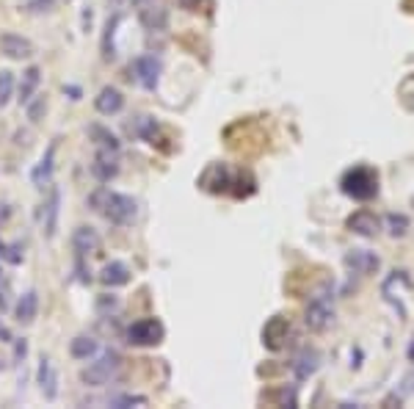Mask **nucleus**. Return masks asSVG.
Wrapping results in <instances>:
<instances>
[{
  "label": "nucleus",
  "mask_w": 414,
  "mask_h": 409,
  "mask_svg": "<svg viewBox=\"0 0 414 409\" xmlns=\"http://www.w3.org/2000/svg\"><path fill=\"white\" fill-rule=\"evenodd\" d=\"M59 213H61V191L53 185L50 188V194H47V199H45V205H42V236L45 238H53L56 236V230H59Z\"/></svg>",
  "instance_id": "obj_6"
},
{
  "label": "nucleus",
  "mask_w": 414,
  "mask_h": 409,
  "mask_svg": "<svg viewBox=\"0 0 414 409\" xmlns=\"http://www.w3.org/2000/svg\"><path fill=\"white\" fill-rule=\"evenodd\" d=\"M39 387H42L45 399H50V401L59 396V376L47 357H42V365H39Z\"/></svg>",
  "instance_id": "obj_16"
},
{
  "label": "nucleus",
  "mask_w": 414,
  "mask_h": 409,
  "mask_svg": "<svg viewBox=\"0 0 414 409\" xmlns=\"http://www.w3.org/2000/svg\"><path fill=\"white\" fill-rule=\"evenodd\" d=\"M91 136H97L100 141V147H105V150H119V141H116V136L114 133H108V130H102V128H91Z\"/></svg>",
  "instance_id": "obj_24"
},
{
  "label": "nucleus",
  "mask_w": 414,
  "mask_h": 409,
  "mask_svg": "<svg viewBox=\"0 0 414 409\" xmlns=\"http://www.w3.org/2000/svg\"><path fill=\"white\" fill-rule=\"evenodd\" d=\"M97 351H100V346H97V340L89 337V334H77V337L69 343V354H72L75 360H89V357H94Z\"/></svg>",
  "instance_id": "obj_19"
},
{
  "label": "nucleus",
  "mask_w": 414,
  "mask_h": 409,
  "mask_svg": "<svg viewBox=\"0 0 414 409\" xmlns=\"http://www.w3.org/2000/svg\"><path fill=\"white\" fill-rule=\"evenodd\" d=\"M307 327L309 332H323V329L332 327L335 321V299L329 291H321L309 304H307Z\"/></svg>",
  "instance_id": "obj_3"
},
{
  "label": "nucleus",
  "mask_w": 414,
  "mask_h": 409,
  "mask_svg": "<svg viewBox=\"0 0 414 409\" xmlns=\"http://www.w3.org/2000/svg\"><path fill=\"white\" fill-rule=\"evenodd\" d=\"M39 313V293L36 291H25L20 299H17V307H14V316L20 324H31Z\"/></svg>",
  "instance_id": "obj_15"
},
{
  "label": "nucleus",
  "mask_w": 414,
  "mask_h": 409,
  "mask_svg": "<svg viewBox=\"0 0 414 409\" xmlns=\"http://www.w3.org/2000/svg\"><path fill=\"white\" fill-rule=\"evenodd\" d=\"M315 368H318V354H315V351H304V354L296 360V373H298V379H307L309 373H315Z\"/></svg>",
  "instance_id": "obj_21"
},
{
  "label": "nucleus",
  "mask_w": 414,
  "mask_h": 409,
  "mask_svg": "<svg viewBox=\"0 0 414 409\" xmlns=\"http://www.w3.org/2000/svg\"><path fill=\"white\" fill-rule=\"evenodd\" d=\"M122 371V357L116 351H102L100 360H94L89 368L80 371V382L89 385V387H102V385H111Z\"/></svg>",
  "instance_id": "obj_2"
},
{
  "label": "nucleus",
  "mask_w": 414,
  "mask_h": 409,
  "mask_svg": "<svg viewBox=\"0 0 414 409\" xmlns=\"http://www.w3.org/2000/svg\"><path fill=\"white\" fill-rule=\"evenodd\" d=\"M53 161H56V144H50L47 147V153L42 155V161L36 164V169L31 171V180H33V185H39V188H45V185H50L53 183Z\"/></svg>",
  "instance_id": "obj_13"
},
{
  "label": "nucleus",
  "mask_w": 414,
  "mask_h": 409,
  "mask_svg": "<svg viewBox=\"0 0 414 409\" xmlns=\"http://www.w3.org/2000/svg\"><path fill=\"white\" fill-rule=\"evenodd\" d=\"M130 3H133V6H146L149 0H130Z\"/></svg>",
  "instance_id": "obj_31"
},
{
  "label": "nucleus",
  "mask_w": 414,
  "mask_h": 409,
  "mask_svg": "<svg viewBox=\"0 0 414 409\" xmlns=\"http://www.w3.org/2000/svg\"><path fill=\"white\" fill-rule=\"evenodd\" d=\"M108 404L125 409V407H136V404H146V399H144V396H111Z\"/></svg>",
  "instance_id": "obj_25"
},
{
  "label": "nucleus",
  "mask_w": 414,
  "mask_h": 409,
  "mask_svg": "<svg viewBox=\"0 0 414 409\" xmlns=\"http://www.w3.org/2000/svg\"><path fill=\"white\" fill-rule=\"evenodd\" d=\"M91 208L97 210V213H102L108 222H114V224H130V222H136L138 216V205L133 196H128V194H116V191H105V188H100L97 194H91Z\"/></svg>",
  "instance_id": "obj_1"
},
{
  "label": "nucleus",
  "mask_w": 414,
  "mask_h": 409,
  "mask_svg": "<svg viewBox=\"0 0 414 409\" xmlns=\"http://www.w3.org/2000/svg\"><path fill=\"white\" fill-rule=\"evenodd\" d=\"M163 324L158 318H141L128 329V343L130 346H158L163 340Z\"/></svg>",
  "instance_id": "obj_5"
},
{
  "label": "nucleus",
  "mask_w": 414,
  "mask_h": 409,
  "mask_svg": "<svg viewBox=\"0 0 414 409\" xmlns=\"http://www.w3.org/2000/svg\"><path fill=\"white\" fill-rule=\"evenodd\" d=\"M56 0H28V11H50Z\"/></svg>",
  "instance_id": "obj_28"
},
{
  "label": "nucleus",
  "mask_w": 414,
  "mask_h": 409,
  "mask_svg": "<svg viewBox=\"0 0 414 409\" xmlns=\"http://www.w3.org/2000/svg\"><path fill=\"white\" fill-rule=\"evenodd\" d=\"M39 83H42V70H39V67H28V70L22 72V81H20V97H17V100H20L22 105H28V102L33 100Z\"/></svg>",
  "instance_id": "obj_17"
},
{
  "label": "nucleus",
  "mask_w": 414,
  "mask_h": 409,
  "mask_svg": "<svg viewBox=\"0 0 414 409\" xmlns=\"http://www.w3.org/2000/svg\"><path fill=\"white\" fill-rule=\"evenodd\" d=\"M343 191L353 199H373L378 191V177L370 169H353L343 177Z\"/></svg>",
  "instance_id": "obj_4"
},
{
  "label": "nucleus",
  "mask_w": 414,
  "mask_h": 409,
  "mask_svg": "<svg viewBox=\"0 0 414 409\" xmlns=\"http://www.w3.org/2000/svg\"><path fill=\"white\" fill-rule=\"evenodd\" d=\"M11 97H14V72L3 70V72H0V108L8 105Z\"/></svg>",
  "instance_id": "obj_22"
},
{
  "label": "nucleus",
  "mask_w": 414,
  "mask_h": 409,
  "mask_svg": "<svg viewBox=\"0 0 414 409\" xmlns=\"http://www.w3.org/2000/svg\"><path fill=\"white\" fill-rule=\"evenodd\" d=\"M133 72H136V81L152 91L158 88V81H160V61L155 56H138L133 61Z\"/></svg>",
  "instance_id": "obj_9"
},
{
  "label": "nucleus",
  "mask_w": 414,
  "mask_h": 409,
  "mask_svg": "<svg viewBox=\"0 0 414 409\" xmlns=\"http://www.w3.org/2000/svg\"><path fill=\"white\" fill-rule=\"evenodd\" d=\"M387 224H390V233L392 236H404L406 233V227H409V219L406 216H387Z\"/></svg>",
  "instance_id": "obj_26"
},
{
  "label": "nucleus",
  "mask_w": 414,
  "mask_h": 409,
  "mask_svg": "<svg viewBox=\"0 0 414 409\" xmlns=\"http://www.w3.org/2000/svg\"><path fill=\"white\" fill-rule=\"evenodd\" d=\"M345 263H348L356 274H373V271L378 268V257H376L373 252H367V249H351L348 257H345Z\"/></svg>",
  "instance_id": "obj_14"
},
{
  "label": "nucleus",
  "mask_w": 414,
  "mask_h": 409,
  "mask_svg": "<svg viewBox=\"0 0 414 409\" xmlns=\"http://www.w3.org/2000/svg\"><path fill=\"white\" fill-rule=\"evenodd\" d=\"M45 108H47L45 97H36V102H28V119L31 122H39V116L45 114Z\"/></svg>",
  "instance_id": "obj_27"
},
{
  "label": "nucleus",
  "mask_w": 414,
  "mask_h": 409,
  "mask_svg": "<svg viewBox=\"0 0 414 409\" xmlns=\"http://www.w3.org/2000/svg\"><path fill=\"white\" fill-rule=\"evenodd\" d=\"M91 174L100 180V183H108L119 174V150H105L100 147L94 164H91Z\"/></svg>",
  "instance_id": "obj_8"
},
{
  "label": "nucleus",
  "mask_w": 414,
  "mask_h": 409,
  "mask_svg": "<svg viewBox=\"0 0 414 409\" xmlns=\"http://www.w3.org/2000/svg\"><path fill=\"white\" fill-rule=\"evenodd\" d=\"M141 22L149 28V31H160V28H166V11L163 8H144L141 11Z\"/></svg>",
  "instance_id": "obj_20"
},
{
  "label": "nucleus",
  "mask_w": 414,
  "mask_h": 409,
  "mask_svg": "<svg viewBox=\"0 0 414 409\" xmlns=\"http://www.w3.org/2000/svg\"><path fill=\"white\" fill-rule=\"evenodd\" d=\"M94 108H97L102 116H114V114H119V111L125 108V97H122L119 88L105 86V88H100V94L94 97Z\"/></svg>",
  "instance_id": "obj_10"
},
{
  "label": "nucleus",
  "mask_w": 414,
  "mask_h": 409,
  "mask_svg": "<svg viewBox=\"0 0 414 409\" xmlns=\"http://www.w3.org/2000/svg\"><path fill=\"white\" fill-rule=\"evenodd\" d=\"M348 227L353 233H359V236H376L378 233V219L373 213H367V210H359L356 216H351Z\"/></svg>",
  "instance_id": "obj_18"
},
{
  "label": "nucleus",
  "mask_w": 414,
  "mask_h": 409,
  "mask_svg": "<svg viewBox=\"0 0 414 409\" xmlns=\"http://www.w3.org/2000/svg\"><path fill=\"white\" fill-rule=\"evenodd\" d=\"M25 351H28L25 340H14V357H17V360H22V357H25Z\"/></svg>",
  "instance_id": "obj_29"
},
{
  "label": "nucleus",
  "mask_w": 414,
  "mask_h": 409,
  "mask_svg": "<svg viewBox=\"0 0 414 409\" xmlns=\"http://www.w3.org/2000/svg\"><path fill=\"white\" fill-rule=\"evenodd\" d=\"M0 260H6L11 265H20L22 263V244H3L0 241Z\"/></svg>",
  "instance_id": "obj_23"
},
{
  "label": "nucleus",
  "mask_w": 414,
  "mask_h": 409,
  "mask_svg": "<svg viewBox=\"0 0 414 409\" xmlns=\"http://www.w3.org/2000/svg\"><path fill=\"white\" fill-rule=\"evenodd\" d=\"M72 249H75L80 257L94 254V252L100 249V233H97L94 227H77V230L72 233Z\"/></svg>",
  "instance_id": "obj_12"
},
{
  "label": "nucleus",
  "mask_w": 414,
  "mask_h": 409,
  "mask_svg": "<svg viewBox=\"0 0 414 409\" xmlns=\"http://www.w3.org/2000/svg\"><path fill=\"white\" fill-rule=\"evenodd\" d=\"M0 53L11 61H22V59L33 56V42L20 36V33H3L0 36Z\"/></svg>",
  "instance_id": "obj_7"
},
{
  "label": "nucleus",
  "mask_w": 414,
  "mask_h": 409,
  "mask_svg": "<svg viewBox=\"0 0 414 409\" xmlns=\"http://www.w3.org/2000/svg\"><path fill=\"white\" fill-rule=\"evenodd\" d=\"M0 340H3V343H14V337H11V332H8V329L3 327V324H0Z\"/></svg>",
  "instance_id": "obj_30"
},
{
  "label": "nucleus",
  "mask_w": 414,
  "mask_h": 409,
  "mask_svg": "<svg viewBox=\"0 0 414 409\" xmlns=\"http://www.w3.org/2000/svg\"><path fill=\"white\" fill-rule=\"evenodd\" d=\"M100 282H102L105 288H122V285L130 282V268H128L122 260H111V263L102 265Z\"/></svg>",
  "instance_id": "obj_11"
}]
</instances>
